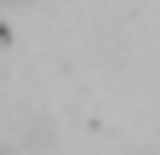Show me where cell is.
Returning a JSON list of instances; mask_svg holds the SVG:
<instances>
[{"mask_svg": "<svg viewBox=\"0 0 160 155\" xmlns=\"http://www.w3.org/2000/svg\"><path fill=\"white\" fill-rule=\"evenodd\" d=\"M0 155H6V149H0Z\"/></svg>", "mask_w": 160, "mask_h": 155, "instance_id": "2", "label": "cell"}, {"mask_svg": "<svg viewBox=\"0 0 160 155\" xmlns=\"http://www.w3.org/2000/svg\"><path fill=\"white\" fill-rule=\"evenodd\" d=\"M12 6H17V0H12Z\"/></svg>", "mask_w": 160, "mask_h": 155, "instance_id": "1", "label": "cell"}]
</instances>
